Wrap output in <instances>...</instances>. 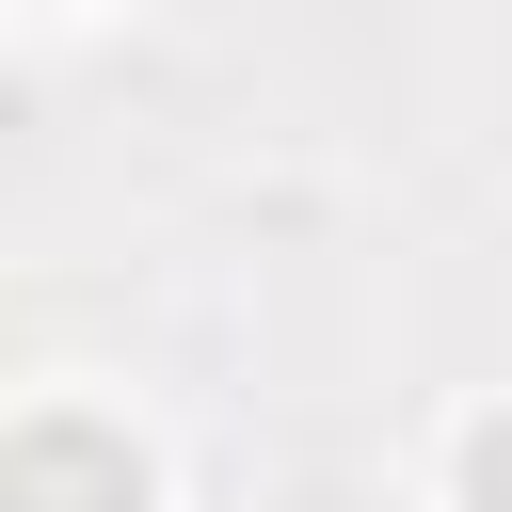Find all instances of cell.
Masks as SVG:
<instances>
[{
    "instance_id": "obj_1",
    "label": "cell",
    "mask_w": 512,
    "mask_h": 512,
    "mask_svg": "<svg viewBox=\"0 0 512 512\" xmlns=\"http://www.w3.org/2000/svg\"><path fill=\"white\" fill-rule=\"evenodd\" d=\"M0 512H144V448H128L112 416H16Z\"/></svg>"
},
{
    "instance_id": "obj_2",
    "label": "cell",
    "mask_w": 512,
    "mask_h": 512,
    "mask_svg": "<svg viewBox=\"0 0 512 512\" xmlns=\"http://www.w3.org/2000/svg\"><path fill=\"white\" fill-rule=\"evenodd\" d=\"M448 512H512V400L448 432Z\"/></svg>"
}]
</instances>
